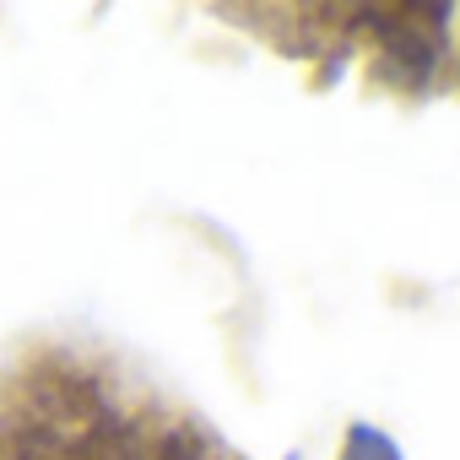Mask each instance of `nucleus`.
Returning <instances> with one entry per match:
<instances>
[{"mask_svg": "<svg viewBox=\"0 0 460 460\" xmlns=\"http://www.w3.org/2000/svg\"><path fill=\"white\" fill-rule=\"evenodd\" d=\"M0 460H222L103 352L33 336L0 363Z\"/></svg>", "mask_w": 460, "mask_h": 460, "instance_id": "1", "label": "nucleus"}]
</instances>
